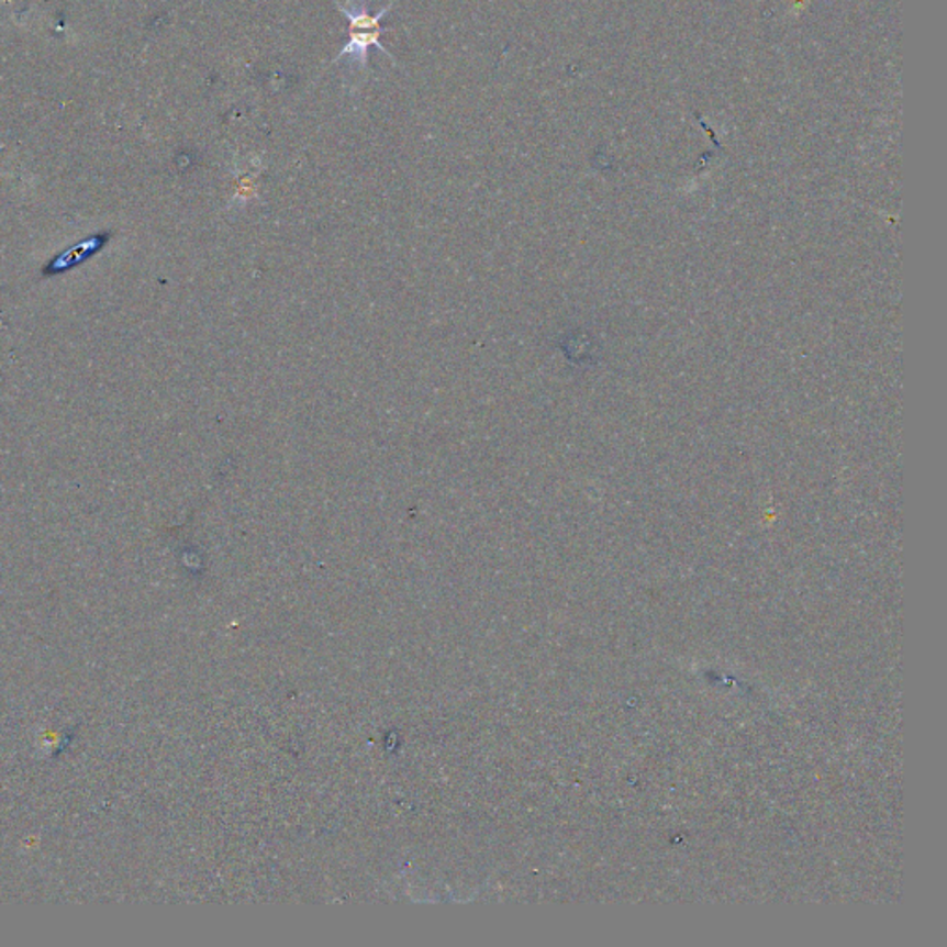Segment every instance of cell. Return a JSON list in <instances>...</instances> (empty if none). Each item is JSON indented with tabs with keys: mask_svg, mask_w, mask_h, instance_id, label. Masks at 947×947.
I'll return each instance as SVG.
<instances>
[{
	"mask_svg": "<svg viewBox=\"0 0 947 947\" xmlns=\"http://www.w3.org/2000/svg\"><path fill=\"white\" fill-rule=\"evenodd\" d=\"M391 29L387 26H376V29H350V37L346 42L345 47L341 48V53L332 59V65L339 64L343 59L348 58V65L357 67L361 73L369 70V48L376 47L381 53L394 59L389 51L380 43V37L387 34Z\"/></svg>",
	"mask_w": 947,
	"mask_h": 947,
	"instance_id": "6da1fadb",
	"label": "cell"
}]
</instances>
